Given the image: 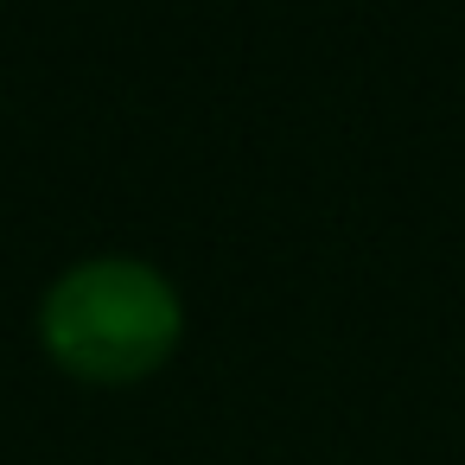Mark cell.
Wrapping results in <instances>:
<instances>
[{
    "instance_id": "obj_1",
    "label": "cell",
    "mask_w": 465,
    "mask_h": 465,
    "mask_svg": "<svg viewBox=\"0 0 465 465\" xmlns=\"http://www.w3.org/2000/svg\"><path fill=\"white\" fill-rule=\"evenodd\" d=\"M185 338L179 287L141 255H90L71 262L39 300V344L45 357L96 389L147 382L173 363Z\"/></svg>"
}]
</instances>
